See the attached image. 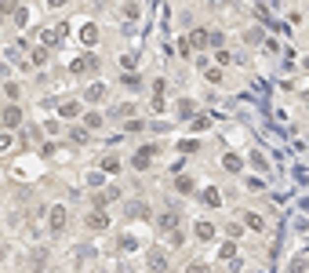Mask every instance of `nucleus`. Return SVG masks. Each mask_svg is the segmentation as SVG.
Instances as JSON below:
<instances>
[{
	"label": "nucleus",
	"instance_id": "nucleus-28",
	"mask_svg": "<svg viewBox=\"0 0 309 273\" xmlns=\"http://www.w3.org/2000/svg\"><path fill=\"white\" fill-rule=\"evenodd\" d=\"M95 36H98V33H95V26H84V40L95 44Z\"/></svg>",
	"mask_w": 309,
	"mask_h": 273
},
{
	"label": "nucleus",
	"instance_id": "nucleus-8",
	"mask_svg": "<svg viewBox=\"0 0 309 273\" xmlns=\"http://www.w3.org/2000/svg\"><path fill=\"white\" fill-rule=\"evenodd\" d=\"M244 226H247V230H255V233H262V230H266V219L255 215V211H244Z\"/></svg>",
	"mask_w": 309,
	"mask_h": 273
},
{
	"label": "nucleus",
	"instance_id": "nucleus-6",
	"mask_svg": "<svg viewBox=\"0 0 309 273\" xmlns=\"http://www.w3.org/2000/svg\"><path fill=\"white\" fill-rule=\"evenodd\" d=\"M59 117H65V120H77V117H84V113H80V102H77V99H65L62 106H59Z\"/></svg>",
	"mask_w": 309,
	"mask_h": 273
},
{
	"label": "nucleus",
	"instance_id": "nucleus-25",
	"mask_svg": "<svg viewBox=\"0 0 309 273\" xmlns=\"http://www.w3.org/2000/svg\"><path fill=\"white\" fill-rule=\"evenodd\" d=\"M185 273H211V270L204 266V262H189V266H185Z\"/></svg>",
	"mask_w": 309,
	"mask_h": 273
},
{
	"label": "nucleus",
	"instance_id": "nucleus-13",
	"mask_svg": "<svg viewBox=\"0 0 309 273\" xmlns=\"http://www.w3.org/2000/svg\"><path fill=\"white\" fill-rule=\"evenodd\" d=\"M88 226H91V230H106V226H109V219H106L102 211H95V215H88Z\"/></svg>",
	"mask_w": 309,
	"mask_h": 273
},
{
	"label": "nucleus",
	"instance_id": "nucleus-3",
	"mask_svg": "<svg viewBox=\"0 0 309 273\" xmlns=\"http://www.w3.org/2000/svg\"><path fill=\"white\" fill-rule=\"evenodd\" d=\"M156 230H160V233H175V230H179V211H164V215H156Z\"/></svg>",
	"mask_w": 309,
	"mask_h": 273
},
{
	"label": "nucleus",
	"instance_id": "nucleus-24",
	"mask_svg": "<svg viewBox=\"0 0 309 273\" xmlns=\"http://www.w3.org/2000/svg\"><path fill=\"white\" fill-rule=\"evenodd\" d=\"M44 62H48V48H36L33 51V66H44Z\"/></svg>",
	"mask_w": 309,
	"mask_h": 273
},
{
	"label": "nucleus",
	"instance_id": "nucleus-21",
	"mask_svg": "<svg viewBox=\"0 0 309 273\" xmlns=\"http://www.w3.org/2000/svg\"><path fill=\"white\" fill-rule=\"evenodd\" d=\"M11 146H15V138L7 131H0V153H11Z\"/></svg>",
	"mask_w": 309,
	"mask_h": 273
},
{
	"label": "nucleus",
	"instance_id": "nucleus-5",
	"mask_svg": "<svg viewBox=\"0 0 309 273\" xmlns=\"http://www.w3.org/2000/svg\"><path fill=\"white\" fill-rule=\"evenodd\" d=\"M95 69H98V59H95L91 51H88V55H80V59L73 62V73H95Z\"/></svg>",
	"mask_w": 309,
	"mask_h": 273
},
{
	"label": "nucleus",
	"instance_id": "nucleus-7",
	"mask_svg": "<svg viewBox=\"0 0 309 273\" xmlns=\"http://www.w3.org/2000/svg\"><path fill=\"white\" fill-rule=\"evenodd\" d=\"M102 124H106V117H102L98 109H88V113H84V128H88V131H98Z\"/></svg>",
	"mask_w": 309,
	"mask_h": 273
},
{
	"label": "nucleus",
	"instance_id": "nucleus-29",
	"mask_svg": "<svg viewBox=\"0 0 309 273\" xmlns=\"http://www.w3.org/2000/svg\"><path fill=\"white\" fill-rule=\"evenodd\" d=\"M208 80L211 84H222V69H208Z\"/></svg>",
	"mask_w": 309,
	"mask_h": 273
},
{
	"label": "nucleus",
	"instance_id": "nucleus-26",
	"mask_svg": "<svg viewBox=\"0 0 309 273\" xmlns=\"http://www.w3.org/2000/svg\"><path fill=\"white\" fill-rule=\"evenodd\" d=\"M244 40H247V44H258V40H262V30H247Z\"/></svg>",
	"mask_w": 309,
	"mask_h": 273
},
{
	"label": "nucleus",
	"instance_id": "nucleus-11",
	"mask_svg": "<svg viewBox=\"0 0 309 273\" xmlns=\"http://www.w3.org/2000/svg\"><path fill=\"white\" fill-rule=\"evenodd\" d=\"M84 99H88V102H102V99H106V88H102V84H91V88L84 91Z\"/></svg>",
	"mask_w": 309,
	"mask_h": 273
},
{
	"label": "nucleus",
	"instance_id": "nucleus-23",
	"mask_svg": "<svg viewBox=\"0 0 309 273\" xmlns=\"http://www.w3.org/2000/svg\"><path fill=\"white\" fill-rule=\"evenodd\" d=\"M15 11H18L15 0H0V15H15Z\"/></svg>",
	"mask_w": 309,
	"mask_h": 273
},
{
	"label": "nucleus",
	"instance_id": "nucleus-1",
	"mask_svg": "<svg viewBox=\"0 0 309 273\" xmlns=\"http://www.w3.org/2000/svg\"><path fill=\"white\" fill-rule=\"evenodd\" d=\"M146 266L153 270V273H167V270H171V255H167L164 248H149V255H146Z\"/></svg>",
	"mask_w": 309,
	"mask_h": 273
},
{
	"label": "nucleus",
	"instance_id": "nucleus-22",
	"mask_svg": "<svg viewBox=\"0 0 309 273\" xmlns=\"http://www.w3.org/2000/svg\"><path fill=\"white\" fill-rule=\"evenodd\" d=\"M124 15H127V18H138V15H142V7H138L135 0H127V4H124Z\"/></svg>",
	"mask_w": 309,
	"mask_h": 273
},
{
	"label": "nucleus",
	"instance_id": "nucleus-14",
	"mask_svg": "<svg viewBox=\"0 0 309 273\" xmlns=\"http://www.w3.org/2000/svg\"><path fill=\"white\" fill-rule=\"evenodd\" d=\"M218 259H222V262H226V259H237V244H233V240H226V244L218 248Z\"/></svg>",
	"mask_w": 309,
	"mask_h": 273
},
{
	"label": "nucleus",
	"instance_id": "nucleus-16",
	"mask_svg": "<svg viewBox=\"0 0 309 273\" xmlns=\"http://www.w3.org/2000/svg\"><path fill=\"white\" fill-rule=\"evenodd\" d=\"M175 186H179V193H193V190H196L189 175H179V182H175Z\"/></svg>",
	"mask_w": 309,
	"mask_h": 273
},
{
	"label": "nucleus",
	"instance_id": "nucleus-30",
	"mask_svg": "<svg viewBox=\"0 0 309 273\" xmlns=\"http://www.w3.org/2000/svg\"><path fill=\"white\" fill-rule=\"evenodd\" d=\"M69 0H48V7H65Z\"/></svg>",
	"mask_w": 309,
	"mask_h": 273
},
{
	"label": "nucleus",
	"instance_id": "nucleus-2",
	"mask_svg": "<svg viewBox=\"0 0 309 273\" xmlns=\"http://www.w3.org/2000/svg\"><path fill=\"white\" fill-rule=\"evenodd\" d=\"M65 230V204H51L48 211V233H62Z\"/></svg>",
	"mask_w": 309,
	"mask_h": 273
},
{
	"label": "nucleus",
	"instance_id": "nucleus-17",
	"mask_svg": "<svg viewBox=\"0 0 309 273\" xmlns=\"http://www.w3.org/2000/svg\"><path fill=\"white\" fill-rule=\"evenodd\" d=\"M69 142H80L84 146V142H88V128H73L69 131Z\"/></svg>",
	"mask_w": 309,
	"mask_h": 273
},
{
	"label": "nucleus",
	"instance_id": "nucleus-15",
	"mask_svg": "<svg viewBox=\"0 0 309 273\" xmlns=\"http://www.w3.org/2000/svg\"><path fill=\"white\" fill-rule=\"evenodd\" d=\"M120 84H124L127 91H138V88H142V80H138L135 73H124V77H120Z\"/></svg>",
	"mask_w": 309,
	"mask_h": 273
},
{
	"label": "nucleus",
	"instance_id": "nucleus-10",
	"mask_svg": "<svg viewBox=\"0 0 309 273\" xmlns=\"http://www.w3.org/2000/svg\"><path fill=\"white\" fill-rule=\"evenodd\" d=\"M4 95L11 99V102H18V99H22V84H18V80H7V84H4Z\"/></svg>",
	"mask_w": 309,
	"mask_h": 273
},
{
	"label": "nucleus",
	"instance_id": "nucleus-4",
	"mask_svg": "<svg viewBox=\"0 0 309 273\" xmlns=\"http://www.w3.org/2000/svg\"><path fill=\"white\" fill-rule=\"evenodd\" d=\"M0 120H4V128H18V124H22V106H18V102H11V106L0 113Z\"/></svg>",
	"mask_w": 309,
	"mask_h": 273
},
{
	"label": "nucleus",
	"instance_id": "nucleus-19",
	"mask_svg": "<svg viewBox=\"0 0 309 273\" xmlns=\"http://www.w3.org/2000/svg\"><path fill=\"white\" fill-rule=\"evenodd\" d=\"M218 201H222L218 190H204V204H208V208H218Z\"/></svg>",
	"mask_w": 309,
	"mask_h": 273
},
{
	"label": "nucleus",
	"instance_id": "nucleus-18",
	"mask_svg": "<svg viewBox=\"0 0 309 273\" xmlns=\"http://www.w3.org/2000/svg\"><path fill=\"white\" fill-rule=\"evenodd\" d=\"M208 40H211L208 33H189V48H204Z\"/></svg>",
	"mask_w": 309,
	"mask_h": 273
},
{
	"label": "nucleus",
	"instance_id": "nucleus-31",
	"mask_svg": "<svg viewBox=\"0 0 309 273\" xmlns=\"http://www.w3.org/2000/svg\"><path fill=\"white\" fill-rule=\"evenodd\" d=\"M302 66H306V69H309V59H306V62H302Z\"/></svg>",
	"mask_w": 309,
	"mask_h": 273
},
{
	"label": "nucleus",
	"instance_id": "nucleus-20",
	"mask_svg": "<svg viewBox=\"0 0 309 273\" xmlns=\"http://www.w3.org/2000/svg\"><path fill=\"white\" fill-rule=\"evenodd\" d=\"M102 171L117 175V171H120V161H117V157H106V161H102Z\"/></svg>",
	"mask_w": 309,
	"mask_h": 273
},
{
	"label": "nucleus",
	"instance_id": "nucleus-12",
	"mask_svg": "<svg viewBox=\"0 0 309 273\" xmlns=\"http://www.w3.org/2000/svg\"><path fill=\"white\" fill-rule=\"evenodd\" d=\"M222 168L237 175V171H240V157H237V153H226V157H222Z\"/></svg>",
	"mask_w": 309,
	"mask_h": 273
},
{
	"label": "nucleus",
	"instance_id": "nucleus-9",
	"mask_svg": "<svg viewBox=\"0 0 309 273\" xmlns=\"http://www.w3.org/2000/svg\"><path fill=\"white\" fill-rule=\"evenodd\" d=\"M193 233H196V240H211V237H215V226H211V222H196Z\"/></svg>",
	"mask_w": 309,
	"mask_h": 273
},
{
	"label": "nucleus",
	"instance_id": "nucleus-27",
	"mask_svg": "<svg viewBox=\"0 0 309 273\" xmlns=\"http://www.w3.org/2000/svg\"><path fill=\"white\" fill-rule=\"evenodd\" d=\"M226 233H229V240H237V237H244V233H240V226H237V222H229V226H226Z\"/></svg>",
	"mask_w": 309,
	"mask_h": 273
}]
</instances>
